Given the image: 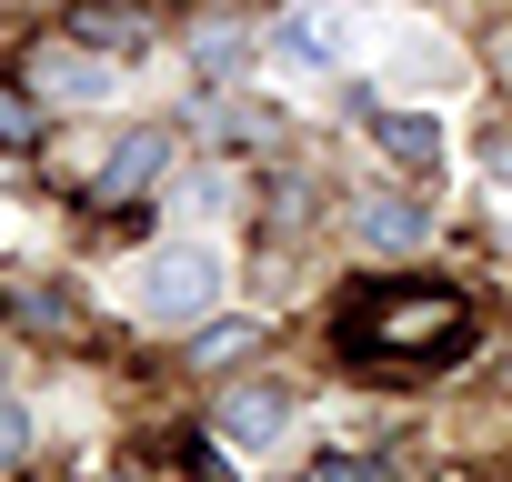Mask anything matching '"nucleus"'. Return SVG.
Returning a JSON list of instances; mask_svg holds the SVG:
<instances>
[{"label": "nucleus", "mask_w": 512, "mask_h": 482, "mask_svg": "<svg viewBox=\"0 0 512 482\" xmlns=\"http://www.w3.org/2000/svg\"><path fill=\"white\" fill-rule=\"evenodd\" d=\"M221 241H201V231H181V241H161V252H141L131 262V312L141 322H161V332H191V322H211V302H221Z\"/></svg>", "instance_id": "obj_1"}, {"label": "nucleus", "mask_w": 512, "mask_h": 482, "mask_svg": "<svg viewBox=\"0 0 512 482\" xmlns=\"http://www.w3.org/2000/svg\"><path fill=\"white\" fill-rule=\"evenodd\" d=\"M352 41L372 51V81H392L402 101H452V91L472 81V61H462L442 31L402 21V11H382V21H352Z\"/></svg>", "instance_id": "obj_2"}, {"label": "nucleus", "mask_w": 512, "mask_h": 482, "mask_svg": "<svg viewBox=\"0 0 512 482\" xmlns=\"http://www.w3.org/2000/svg\"><path fill=\"white\" fill-rule=\"evenodd\" d=\"M292 392H221V412H211V432L231 442V452H251V462H262V452H282L292 442Z\"/></svg>", "instance_id": "obj_3"}, {"label": "nucleus", "mask_w": 512, "mask_h": 482, "mask_svg": "<svg viewBox=\"0 0 512 482\" xmlns=\"http://www.w3.org/2000/svg\"><path fill=\"white\" fill-rule=\"evenodd\" d=\"M272 61H282V71H312V81L342 71V61H352V11H292V21L272 31Z\"/></svg>", "instance_id": "obj_4"}, {"label": "nucleus", "mask_w": 512, "mask_h": 482, "mask_svg": "<svg viewBox=\"0 0 512 482\" xmlns=\"http://www.w3.org/2000/svg\"><path fill=\"white\" fill-rule=\"evenodd\" d=\"M41 91H51V101H71V111H91V101H111L121 81H111L91 51H41Z\"/></svg>", "instance_id": "obj_5"}, {"label": "nucleus", "mask_w": 512, "mask_h": 482, "mask_svg": "<svg viewBox=\"0 0 512 482\" xmlns=\"http://www.w3.org/2000/svg\"><path fill=\"white\" fill-rule=\"evenodd\" d=\"M161 161H171V131H121L111 161H101V191H151Z\"/></svg>", "instance_id": "obj_6"}, {"label": "nucleus", "mask_w": 512, "mask_h": 482, "mask_svg": "<svg viewBox=\"0 0 512 482\" xmlns=\"http://www.w3.org/2000/svg\"><path fill=\"white\" fill-rule=\"evenodd\" d=\"M352 231L372 241V252H412V241H432V211H412V201H352Z\"/></svg>", "instance_id": "obj_7"}, {"label": "nucleus", "mask_w": 512, "mask_h": 482, "mask_svg": "<svg viewBox=\"0 0 512 482\" xmlns=\"http://www.w3.org/2000/svg\"><path fill=\"white\" fill-rule=\"evenodd\" d=\"M372 131H382V151H392L402 171H442V121H432V111H382Z\"/></svg>", "instance_id": "obj_8"}, {"label": "nucleus", "mask_w": 512, "mask_h": 482, "mask_svg": "<svg viewBox=\"0 0 512 482\" xmlns=\"http://www.w3.org/2000/svg\"><path fill=\"white\" fill-rule=\"evenodd\" d=\"M241 51H251V41H241V31H211V41H201V51H191V61H201V71H231V61H241Z\"/></svg>", "instance_id": "obj_9"}, {"label": "nucleus", "mask_w": 512, "mask_h": 482, "mask_svg": "<svg viewBox=\"0 0 512 482\" xmlns=\"http://www.w3.org/2000/svg\"><path fill=\"white\" fill-rule=\"evenodd\" d=\"M21 442H31V402H0V462H11Z\"/></svg>", "instance_id": "obj_10"}]
</instances>
